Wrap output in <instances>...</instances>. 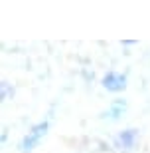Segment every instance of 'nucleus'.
Here are the masks:
<instances>
[{
	"instance_id": "7ed1b4c3",
	"label": "nucleus",
	"mask_w": 150,
	"mask_h": 153,
	"mask_svg": "<svg viewBox=\"0 0 150 153\" xmlns=\"http://www.w3.org/2000/svg\"><path fill=\"white\" fill-rule=\"evenodd\" d=\"M134 139H136V129H127L119 135V143H121L122 147H130L134 143Z\"/></svg>"
},
{
	"instance_id": "20e7f679",
	"label": "nucleus",
	"mask_w": 150,
	"mask_h": 153,
	"mask_svg": "<svg viewBox=\"0 0 150 153\" xmlns=\"http://www.w3.org/2000/svg\"><path fill=\"white\" fill-rule=\"evenodd\" d=\"M8 96V82H2V100H6Z\"/></svg>"
},
{
	"instance_id": "f257e3e1",
	"label": "nucleus",
	"mask_w": 150,
	"mask_h": 153,
	"mask_svg": "<svg viewBox=\"0 0 150 153\" xmlns=\"http://www.w3.org/2000/svg\"><path fill=\"white\" fill-rule=\"evenodd\" d=\"M45 131H48V121H42V123L34 125L32 129L28 131V135L22 139V143H20V149H22L24 153H26V151H32V149L36 147L40 141H42V137L45 135Z\"/></svg>"
},
{
	"instance_id": "f03ea898",
	"label": "nucleus",
	"mask_w": 150,
	"mask_h": 153,
	"mask_svg": "<svg viewBox=\"0 0 150 153\" xmlns=\"http://www.w3.org/2000/svg\"><path fill=\"white\" fill-rule=\"evenodd\" d=\"M103 85H105L109 91H121L127 88V78L122 74H117V72H109V74L103 78Z\"/></svg>"
}]
</instances>
